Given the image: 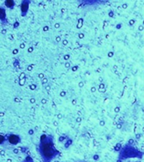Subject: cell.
Listing matches in <instances>:
<instances>
[{
    "label": "cell",
    "instance_id": "5",
    "mask_svg": "<svg viewBox=\"0 0 144 162\" xmlns=\"http://www.w3.org/2000/svg\"><path fill=\"white\" fill-rule=\"evenodd\" d=\"M1 18H2V19H3V17H4V11H3V10H1Z\"/></svg>",
    "mask_w": 144,
    "mask_h": 162
},
{
    "label": "cell",
    "instance_id": "3",
    "mask_svg": "<svg viewBox=\"0 0 144 162\" xmlns=\"http://www.w3.org/2000/svg\"><path fill=\"white\" fill-rule=\"evenodd\" d=\"M27 9H28V4L26 3H23L22 7H21V10H22L23 12H26V10H27Z\"/></svg>",
    "mask_w": 144,
    "mask_h": 162
},
{
    "label": "cell",
    "instance_id": "2",
    "mask_svg": "<svg viewBox=\"0 0 144 162\" xmlns=\"http://www.w3.org/2000/svg\"><path fill=\"white\" fill-rule=\"evenodd\" d=\"M9 141L11 143H17L19 142V138L16 136V135H11L9 138Z\"/></svg>",
    "mask_w": 144,
    "mask_h": 162
},
{
    "label": "cell",
    "instance_id": "4",
    "mask_svg": "<svg viewBox=\"0 0 144 162\" xmlns=\"http://www.w3.org/2000/svg\"><path fill=\"white\" fill-rule=\"evenodd\" d=\"M5 4H6L8 7H12L14 3L13 1H11V0H8V1L5 2Z\"/></svg>",
    "mask_w": 144,
    "mask_h": 162
},
{
    "label": "cell",
    "instance_id": "1",
    "mask_svg": "<svg viewBox=\"0 0 144 162\" xmlns=\"http://www.w3.org/2000/svg\"><path fill=\"white\" fill-rule=\"evenodd\" d=\"M42 155L46 159H51L52 156H54L55 151L50 143H44L42 147Z\"/></svg>",
    "mask_w": 144,
    "mask_h": 162
}]
</instances>
